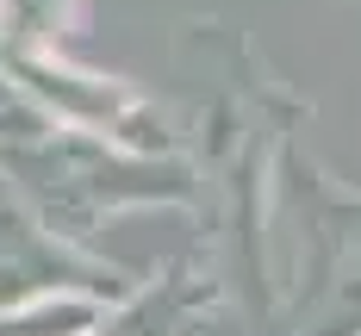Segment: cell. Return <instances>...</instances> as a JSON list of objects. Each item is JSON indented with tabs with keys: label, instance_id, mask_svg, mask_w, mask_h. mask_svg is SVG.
I'll return each mask as SVG.
<instances>
[{
	"label": "cell",
	"instance_id": "2",
	"mask_svg": "<svg viewBox=\"0 0 361 336\" xmlns=\"http://www.w3.org/2000/svg\"><path fill=\"white\" fill-rule=\"evenodd\" d=\"M81 25V0H0V63L63 56V37Z\"/></svg>",
	"mask_w": 361,
	"mask_h": 336
},
{
	"label": "cell",
	"instance_id": "1",
	"mask_svg": "<svg viewBox=\"0 0 361 336\" xmlns=\"http://www.w3.org/2000/svg\"><path fill=\"white\" fill-rule=\"evenodd\" d=\"M112 318L106 293L87 287H56V293H32L0 305V336H94Z\"/></svg>",
	"mask_w": 361,
	"mask_h": 336
}]
</instances>
